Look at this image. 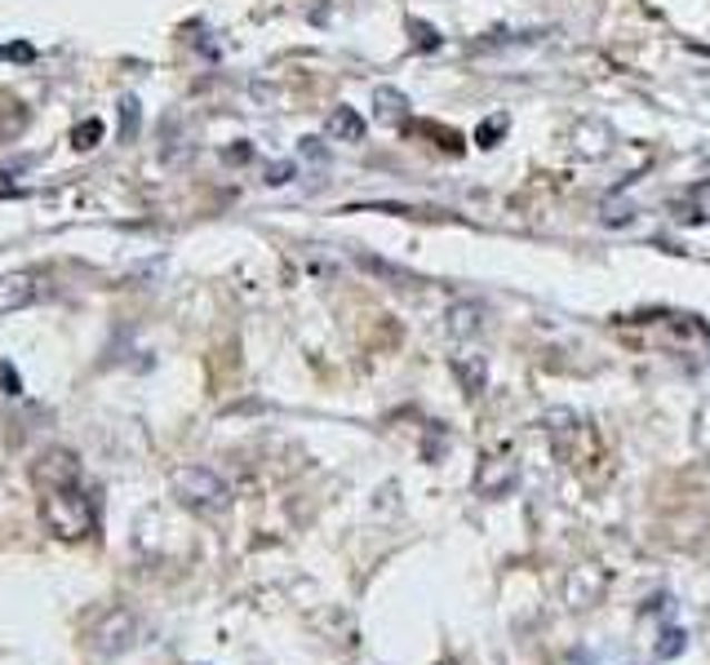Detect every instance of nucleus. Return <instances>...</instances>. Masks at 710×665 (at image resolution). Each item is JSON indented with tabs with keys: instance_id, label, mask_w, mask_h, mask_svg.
<instances>
[{
	"instance_id": "nucleus-1",
	"label": "nucleus",
	"mask_w": 710,
	"mask_h": 665,
	"mask_svg": "<svg viewBox=\"0 0 710 665\" xmlns=\"http://www.w3.org/2000/svg\"><path fill=\"white\" fill-rule=\"evenodd\" d=\"M174 497H178L187 510H196V515H218V510H227L231 488H227L214 470H205V466H187V470H178V475H174Z\"/></svg>"
},
{
	"instance_id": "nucleus-2",
	"label": "nucleus",
	"mask_w": 710,
	"mask_h": 665,
	"mask_svg": "<svg viewBox=\"0 0 710 665\" xmlns=\"http://www.w3.org/2000/svg\"><path fill=\"white\" fill-rule=\"evenodd\" d=\"M45 488H49V497H45L49 528L58 537H85L93 528V506L80 497V488H71V479L67 484H45Z\"/></svg>"
},
{
	"instance_id": "nucleus-3",
	"label": "nucleus",
	"mask_w": 710,
	"mask_h": 665,
	"mask_svg": "<svg viewBox=\"0 0 710 665\" xmlns=\"http://www.w3.org/2000/svg\"><path fill=\"white\" fill-rule=\"evenodd\" d=\"M36 298H45V276H36V271H9V276H0V316L22 311Z\"/></svg>"
},
{
	"instance_id": "nucleus-4",
	"label": "nucleus",
	"mask_w": 710,
	"mask_h": 665,
	"mask_svg": "<svg viewBox=\"0 0 710 665\" xmlns=\"http://www.w3.org/2000/svg\"><path fill=\"white\" fill-rule=\"evenodd\" d=\"M520 466L511 457H484L475 470V493L480 497H506V488H515Z\"/></svg>"
},
{
	"instance_id": "nucleus-5",
	"label": "nucleus",
	"mask_w": 710,
	"mask_h": 665,
	"mask_svg": "<svg viewBox=\"0 0 710 665\" xmlns=\"http://www.w3.org/2000/svg\"><path fill=\"white\" fill-rule=\"evenodd\" d=\"M613 142H618V138H613V129H609V125L586 120V125H578V129H573V151H578V156H586V160H600Z\"/></svg>"
},
{
	"instance_id": "nucleus-6",
	"label": "nucleus",
	"mask_w": 710,
	"mask_h": 665,
	"mask_svg": "<svg viewBox=\"0 0 710 665\" xmlns=\"http://www.w3.org/2000/svg\"><path fill=\"white\" fill-rule=\"evenodd\" d=\"M444 320H448V337L471 341V337L484 332V307H480V302H453Z\"/></svg>"
},
{
	"instance_id": "nucleus-7",
	"label": "nucleus",
	"mask_w": 710,
	"mask_h": 665,
	"mask_svg": "<svg viewBox=\"0 0 710 665\" xmlns=\"http://www.w3.org/2000/svg\"><path fill=\"white\" fill-rule=\"evenodd\" d=\"M373 107H377V120H382V125H400V120L408 116V98H404L400 89H391V85H377V89H373Z\"/></svg>"
},
{
	"instance_id": "nucleus-8",
	"label": "nucleus",
	"mask_w": 710,
	"mask_h": 665,
	"mask_svg": "<svg viewBox=\"0 0 710 665\" xmlns=\"http://www.w3.org/2000/svg\"><path fill=\"white\" fill-rule=\"evenodd\" d=\"M325 129H329V138H338V142H359V138H364V116H359L355 107H334Z\"/></svg>"
},
{
	"instance_id": "nucleus-9",
	"label": "nucleus",
	"mask_w": 710,
	"mask_h": 665,
	"mask_svg": "<svg viewBox=\"0 0 710 665\" xmlns=\"http://www.w3.org/2000/svg\"><path fill=\"white\" fill-rule=\"evenodd\" d=\"M355 262H359V267H368L373 276L391 280V285H413V276H408V271H400V267H386V262H377V258H368V254H355Z\"/></svg>"
},
{
	"instance_id": "nucleus-10",
	"label": "nucleus",
	"mask_w": 710,
	"mask_h": 665,
	"mask_svg": "<svg viewBox=\"0 0 710 665\" xmlns=\"http://www.w3.org/2000/svg\"><path fill=\"white\" fill-rule=\"evenodd\" d=\"M453 368H457V377H462V386H466V390H480V386H484V359H480V355H475L471 364H466V359H457Z\"/></svg>"
},
{
	"instance_id": "nucleus-11",
	"label": "nucleus",
	"mask_w": 710,
	"mask_h": 665,
	"mask_svg": "<svg viewBox=\"0 0 710 665\" xmlns=\"http://www.w3.org/2000/svg\"><path fill=\"white\" fill-rule=\"evenodd\" d=\"M408 27L417 31V44H422V49H440V31H435V27H426V22H417V18H413Z\"/></svg>"
},
{
	"instance_id": "nucleus-12",
	"label": "nucleus",
	"mask_w": 710,
	"mask_h": 665,
	"mask_svg": "<svg viewBox=\"0 0 710 665\" xmlns=\"http://www.w3.org/2000/svg\"><path fill=\"white\" fill-rule=\"evenodd\" d=\"M680 639H684L680 631H667V644H662L658 653H662V657H676V653H680Z\"/></svg>"
}]
</instances>
